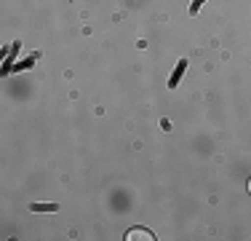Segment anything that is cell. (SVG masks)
<instances>
[{"instance_id":"cell-1","label":"cell","mask_w":251,"mask_h":241,"mask_svg":"<svg viewBox=\"0 0 251 241\" xmlns=\"http://www.w3.org/2000/svg\"><path fill=\"white\" fill-rule=\"evenodd\" d=\"M128 241H152L155 236L150 231H145V228H134V231H128V236H126Z\"/></svg>"},{"instance_id":"cell-2","label":"cell","mask_w":251,"mask_h":241,"mask_svg":"<svg viewBox=\"0 0 251 241\" xmlns=\"http://www.w3.org/2000/svg\"><path fill=\"white\" fill-rule=\"evenodd\" d=\"M249 193H251V180H249Z\"/></svg>"}]
</instances>
